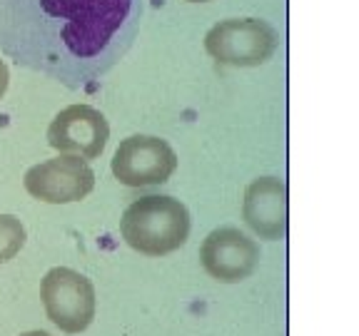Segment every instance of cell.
I'll use <instances>...</instances> for the list:
<instances>
[{"mask_svg":"<svg viewBox=\"0 0 359 336\" xmlns=\"http://www.w3.org/2000/svg\"><path fill=\"white\" fill-rule=\"evenodd\" d=\"M25 190L33 200L48 204L80 202L95 187V172L78 155H60L25 172Z\"/></svg>","mask_w":359,"mask_h":336,"instance_id":"6","label":"cell"},{"mask_svg":"<svg viewBox=\"0 0 359 336\" xmlns=\"http://www.w3.org/2000/svg\"><path fill=\"white\" fill-rule=\"evenodd\" d=\"M8 83H11V73H8V65H6V62L0 60V97L6 95Z\"/></svg>","mask_w":359,"mask_h":336,"instance_id":"11","label":"cell"},{"mask_svg":"<svg viewBox=\"0 0 359 336\" xmlns=\"http://www.w3.org/2000/svg\"><path fill=\"white\" fill-rule=\"evenodd\" d=\"M20 336H50L48 331H25V334H20Z\"/></svg>","mask_w":359,"mask_h":336,"instance_id":"12","label":"cell"},{"mask_svg":"<svg viewBox=\"0 0 359 336\" xmlns=\"http://www.w3.org/2000/svg\"><path fill=\"white\" fill-rule=\"evenodd\" d=\"M140 25V0H0V50L67 88L97 83Z\"/></svg>","mask_w":359,"mask_h":336,"instance_id":"1","label":"cell"},{"mask_svg":"<svg viewBox=\"0 0 359 336\" xmlns=\"http://www.w3.org/2000/svg\"><path fill=\"white\" fill-rule=\"evenodd\" d=\"M110 140V125L100 110L90 105H70L55 115L48 127V142L53 150L95 160Z\"/></svg>","mask_w":359,"mask_h":336,"instance_id":"7","label":"cell"},{"mask_svg":"<svg viewBox=\"0 0 359 336\" xmlns=\"http://www.w3.org/2000/svg\"><path fill=\"white\" fill-rule=\"evenodd\" d=\"M177 169V155L160 137L133 134L120 142L112 157V174L120 185L150 187L163 185Z\"/></svg>","mask_w":359,"mask_h":336,"instance_id":"5","label":"cell"},{"mask_svg":"<svg viewBox=\"0 0 359 336\" xmlns=\"http://www.w3.org/2000/svg\"><path fill=\"white\" fill-rule=\"evenodd\" d=\"M25 244V227L15 214H0V264L11 262Z\"/></svg>","mask_w":359,"mask_h":336,"instance_id":"10","label":"cell"},{"mask_svg":"<svg viewBox=\"0 0 359 336\" xmlns=\"http://www.w3.org/2000/svg\"><path fill=\"white\" fill-rule=\"evenodd\" d=\"M242 217L247 227L262 239H282L290 222L287 185L277 177H259L250 182L242 202Z\"/></svg>","mask_w":359,"mask_h":336,"instance_id":"9","label":"cell"},{"mask_svg":"<svg viewBox=\"0 0 359 336\" xmlns=\"http://www.w3.org/2000/svg\"><path fill=\"white\" fill-rule=\"evenodd\" d=\"M40 299L48 319L65 334H80L95 319V286L75 269H50L40 284Z\"/></svg>","mask_w":359,"mask_h":336,"instance_id":"4","label":"cell"},{"mask_svg":"<svg viewBox=\"0 0 359 336\" xmlns=\"http://www.w3.org/2000/svg\"><path fill=\"white\" fill-rule=\"evenodd\" d=\"M200 259L212 279L222 284H235L255 272L259 262V246L235 227H219L202 241Z\"/></svg>","mask_w":359,"mask_h":336,"instance_id":"8","label":"cell"},{"mask_svg":"<svg viewBox=\"0 0 359 336\" xmlns=\"http://www.w3.org/2000/svg\"><path fill=\"white\" fill-rule=\"evenodd\" d=\"M187 3H208V0H187Z\"/></svg>","mask_w":359,"mask_h":336,"instance_id":"13","label":"cell"},{"mask_svg":"<svg viewBox=\"0 0 359 336\" xmlns=\"http://www.w3.org/2000/svg\"><path fill=\"white\" fill-rule=\"evenodd\" d=\"M277 48L275 28L257 18H227L208 30L205 50L212 60L235 67H257Z\"/></svg>","mask_w":359,"mask_h":336,"instance_id":"3","label":"cell"},{"mask_svg":"<svg viewBox=\"0 0 359 336\" xmlns=\"http://www.w3.org/2000/svg\"><path fill=\"white\" fill-rule=\"evenodd\" d=\"M123 239L135 252L147 257H163L187 241L190 212L180 200L163 195H147L135 200L120 219Z\"/></svg>","mask_w":359,"mask_h":336,"instance_id":"2","label":"cell"}]
</instances>
